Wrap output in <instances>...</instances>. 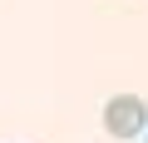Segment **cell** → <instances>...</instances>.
Returning <instances> with one entry per match:
<instances>
[{"label":"cell","mask_w":148,"mask_h":143,"mask_svg":"<svg viewBox=\"0 0 148 143\" xmlns=\"http://www.w3.org/2000/svg\"><path fill=\"white\" fill-rule=\"evenodd\" d=\"M104 128L114 138H133V133H148V104L138 94H114L104 104Z\"/></svg>","instance_id":"obj_1"}]
</instances>
